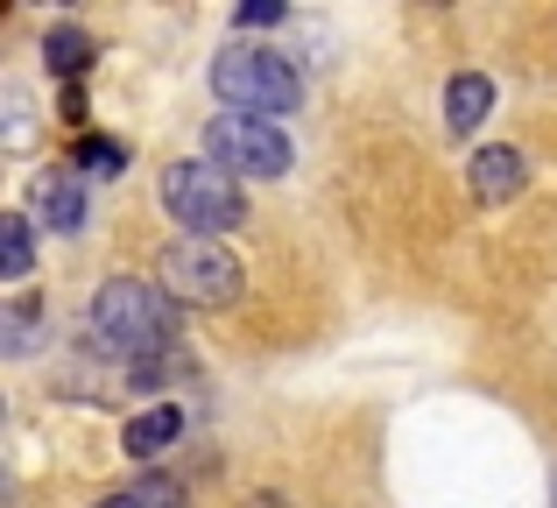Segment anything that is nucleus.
<instances>
[{"label": "nucleus", "instance_id": "9", "mask_svg": "<svg viewBox=\"0 0 557 508\" xmlns=\"http://www.w3.org/2000/svg\"><path fill=\"white\" fill-rule=\"evenodd\" d=\"M177 438H184V410H177V402H163V410H141L135 424H127L121 445H127L135 459H156V453H170Z\"/></svg>", "mask_w": 557, "mask_h": 508}, {"label": "nucleus", "instance_id": "4", "mask_svg": "<svg viewBox=\"0 0 557 508\" xmlns=\"http://www.w3.org/2000/svg\"><path fill=\"white\" fill-rule=\"evenodd\" d=\"M163 297L190 303V311H226L240 297V261H233L226 240H177L163 248Z\"/></svg>", "mask_w": 557, "mask_h": 508}, {"label": "nucleus", "instance_id": "15", "mask_svg": "<svg viewBox=\"0 0 557 508\" xmlns=\"http://www.w3.org/2000/svg\"><path fill=\"white\" fill-rule=\"evenodd\" d=\"M28 135H36V127H28V99L8 92V149H28Z\"/></svg>", "mask_w": 557, "mask_h": 508}, {"label": "nucleus", "instance_id": "8", "mask_svg": "<svg viewBox=\"0 0 557 508\" xmlns=\"http://www.w3.org/2000/svg\"><path fill=\"white\" fill-rule=\"evenodd\" d=\"M36 212H42V226H57V234H78L85 226V191H78V177H36Z\"/></svg>", "mask_w": 557, "mask_h": 508}, {"label": "nucleus", "instance_id": "16", "mask_svg": "<svg viewBox=\"0 0 557 508\" xmlns=\"http://www.w3.org/2000/svg\"><path fill=\"white\" fill-rule=\"evenodd\" d=\"M269 22H283V0H247L240 8V28H269Z\"/></svg>", "mask_w": 557, "mask_h": 508}, {"label": "nucleus", "instance_id": "3", "mask_svg": "<svg viewBox=\"0 0 557 508\" xmlns=\"http://www.w3.org/2000/svg\"><path fill=\"white\" fill-rule=\"evenodd\" d=\"M163 206H170V220L190 226L198 240H219L247 220L240 177H226L219 163H170L163 170Z\"/></svg>", "mask_w": 557, "mask_h": 508}, {"label": "nucleus", "instance_id": "11", "mask_svg": "<svg viewBox=\"0 0 557 508\" xmlns=\"http://www.w3.org/2000/svg\"><path fill=\"white\" fill-rule=\"evenodd\" d=\"M99 508H184V487L177 481H135V487H121V495H107Z\"/></svg>", "mask_w": 557, "mask_h": 508}, {"label": "nucleus", "instance_id": "5", "mask_svg": "<svg viewBox=\"0 0 557 508\" xmlns=\"http://www.w3.org/2000/svg\"><path fill=\"white\" fill-rule=\"evenodd\" d=\"M205 149H212V163L226 170V177H283V170L297 163L289 135L275 121H255V113H219V121L205 127Z\"/></svg>", "mask_w": 557, "mask_h": 508}, {"label": "nucleus", "instance_id": "1", "mask_svg": "<svg viewBox=\"0 0 557 508\" xmlns=\"http://www.w3.org/2000/svg\"><path fill=\"white\" fill-rule=\"evenodd\" d=\"M92 346L113 360H127V368H156V360L177 346V303L163 297L156 283H127V275H113V283H99L92 297Z\"/></svg>", "mask_w": 557, "mask_h": 508}, {"label": "nucleus", "instance_id": "14", "mask_svg": "<svg viewBox=\"0 0 557 508\" xmlns=\"http://www.w3.org/2000/svg\"><path fill=\"white\" fill-rule=\"evenodd\" d=\"M78 163L92 170V177H121L127 149H121V141H107V135H92V141H78Z\"/></svg>", "mask_w": 557, "mask_h": 508}, {"label": "nucleus", "instance_id": "12", "mask_svg": "<svg viewBox=\"0 0 557 508\" xmlns=\"http://www.w3.org/2000/svg\"><path fill=\"white\" fill-rule=\"evenodd\" d=\"M28 261H36V240H28V220H22V212H8V220H0V269H8L14 283H22V275H28Z\"/></svg>", "mask_w": 557, "mask_h": 508}, {"label": "nucleus", "instance_id": "2", "mask_svg": "<svg viewBox=\"0 0 557 508\" xmlns=\"http://www.w3.org/2000/svg\"><path fill=\"white\" fill-rule=\"evenodd\" d=\"M212 92L226 99L233 113H255V121H269V113H297L304 78H297V64H289L283 50L226 42V50L212 57Z\"/></svg>", "mask_w": 557, "mask_h": 508}, {"label": "nucleus", "instance_id": "10", "mask_svg": "<svg viewBox=\"0 0 557 508\" xmlns=\"http://www.w3.org/2000/svg\"><path fill=\"white\" fill-rule=\"evenodd\" d=\"M42 64H50L57 78H78V71L92 64V36H85V28H50V36H42Z\"/></svg>", "mask_w": 557, "mask_h": 508}, {"label": "nucleus", "instance_id": "7", "mask_svg": "<svg viewBox=\"0 0 557 508\" xmlns=\"http://www.w3.org/2000/svg\"><path fill=\"white\" fill-rule=\"evenodd\" d=\"M487 107H494V78H480V71H466V78L445 85V127L451 135H473V127L487 121Z\"/></svg>", "mask_w": 557, "mask_h": 508}, {"label": "nucleus", "instance_id": "6", "mask_svg": "<svg viewBox=\"0 0 557 508\" xmlns=\"http://www.w3.org/2000/svg\"><path fill=\"white\" fill-rule=\"evenodd\" d=\"M522 191V156L516 149H480L473 156V198L480 206H508Z\"/></svg>", "mask_w": 557, "mask_h": 508}, {"label": "nucleus", "instance_id": "13", "mask_svg": "<svg viewBox=\"0 0 557 508\" xmlns=\"http://www.w3.org/2000/svg\"><path fill=\"white\" fill-rule=\"evenodd\" d=\"M0 339H8V354H28V346H36V297L8 303V318H0Z\"/></svg>", "mask_w": 557, "mask_h": 508}]
</instances>
